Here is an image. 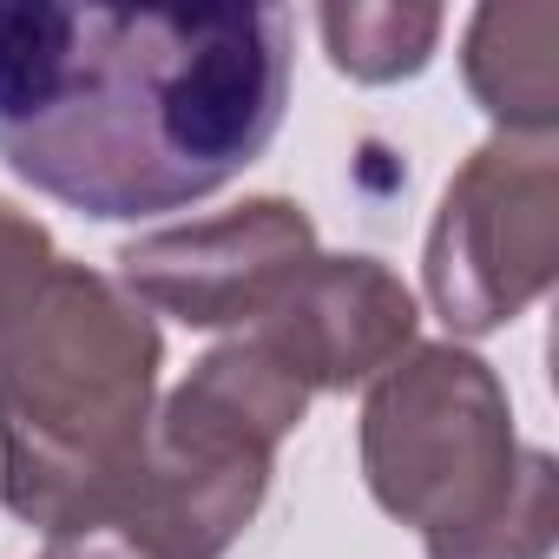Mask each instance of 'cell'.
Masks as SVG:
<instances>
[{
    "label": "cell",
    "instance_id": "3",
    "mask_svg": "<svg viewBox=\"0 0 559 559\" xmlns=\"http://www.w3.org/2000/svg\"><path fill=\"white\" fill-rule=\"evenodd\" d=\"M376 500L428 539V559H546L552 461L513 448V415L480 356L421 349L362 415Z\"/></svg>",
    "mask_w": 559,
    "mask_h": 559
},
{
    "label": "cell",
    "instance_id": "4",
    "mask_svg": "<svg viewBox=\"0 0 559 559\" xmlns=\"http://www.w3.org/2000/svg\"><path fill=\"white\" fill-rule=\"evenodd\" d=\"M552 276V152L487 145L448 185L428 237V297L454 330L513 323Z\"/></svg>",
    "mask_w": 559,
    "mask_h": 559
},
{
    "label": "cell",
    "instance_id": "5",
    "mask_svg": "<svg viewBox=\"0 0 559 559\" xmlns=\"http://www.w3.org/2000/svg\"><path fill=\"white\" fill-rule=\"evenodd\" d=\"M317 237L310 217L284 198H257L204 230H171L152 243H132L126 263V284L139 297H152L158 310H178L185 323H263L284 290L310 270Z\"/></svg>",
    "mask_w": 559,
    "mask_h": 559
},
{
    "label": "cell",
    "instance_id": "2",
    "mask_svg": "<svg viewBox=\"0 0 559 559\" xmlns=\"http://www.w3.org/2000/svg\"><path fill=\"white\" fill-rule=\"evenodd\" d=\"M158 330L0 204V493L53 539L145 461Z\"/></svg>",
    "mask_w": 559,
    "mask_h": 559
},
{
    "label": "cell",
    "instance_id": "1",
    "mask_svg": "<svg viewBox=\"0 0 559 559\" xmlns=\"http://www.w3.org/2000/svg\"><path fill=\"white\" fill-rule=\"evenodd\" d=\"M276 8H0V158L86 217L224 191L284 126Z\"/></svg>",
    "mask_w": 559,
    "mask_h": 559
}]
</instances>
